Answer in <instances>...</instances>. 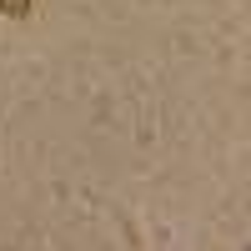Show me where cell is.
I'll return each instance as SVG.
<instances>
[{"label": "cell", "mask_w": 251, "mask_h": 251, "mask_svg": "<svg viewBox=\"0 0 251 251\" xmlns=\"http://www.w3.org/2000/svg\"><path fill=\"white\" fill-rule=\"evenodd\" d=\"M0 10H5V15H15V20H20V15H30V0H0Z\"/></svg>", "instance_id": "1"}]
</instances>
